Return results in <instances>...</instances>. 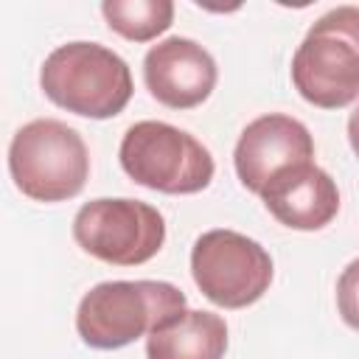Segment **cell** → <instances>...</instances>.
Masks as SVG:
<instances>
[{
  "mask_svg": "<svg viewBox=\"0 0 359 359\" xmlns=\"http://www.w3.org/2000/svg\"><path fill=\"white\" fill-rule=\"evenodd\" d=\"M185 303V294L168 280H104L81 297L76 331L95 351H118L149 337Z\"/></svg>",
  "mask_w": 359,
  "mask_h": 359,
  "instance_id": "6da1fadb",
  "label": "cell"
},
{
  "mask_svg": "<svg viewBox=\"0 0 359 359\" xmlns=\"http://www.w3.org/2000/svg\"><path fill=\"white\" fill-rule=\"evenodd\" d=\"M42 93L81 118H115L132 98L129 65L98 42H67L48 53L39 70Z\"/></svg>",
  "mask_w": 359,
  "mask_h": 359,
  "instance_id": "7a4b0ae2",
  "label": "cell"
},
{
  "mask_svg": "<svg viewBox=\"0 0 359 359\" xmlns=\"http://www.w3.org/2000/svg\"><path fill=\"white\" fill-rule=\"evenodd\" d=\"M292 84L320 109L359 98V6H337L309 28L292 59Z\"/></svg>",
  "mask_w": 359,
  "mask_h": 359,
  "instance_id": "3957f363",
  "label": "cell"
},
{
  "mask_svg": "<svg viewBox=\"0 0 359 359\" xmlns=\"http://www.w3.org/2000/svg\"><path fill=\"white\" fill-rule=\"evenodd\" d=\"M8 171L28 199L65 202L81 194L90 177V154L73 126L56 118H36L11 137Z\"/></svg>",
  "mask_w": 359,
  "mask_h": 359,
  "instance_id": "277c9868",
  "label": "cell"
},
{
  "mask_svg": "<svg viewBox=\"0 0 359 359\" xmlns=\"http://www.w3.org/2000/svg\"><path fill=\"white\" fill-rule=\"evenodd\" d=\"M121 168L143 188L160 194H196L213 180L210 151L185 129L163 121H137L118 149Z\"/></svg>",
  "mask_w": 359,
  "mask_h": 359,
  "instance_id": "5b68a950",
  "label": "cell"
},
{
  "mask_svg": "<svg viewBox=\"0 0 359 359\" xmlns=\"http://www.w3.org/2000/svg\"><path fill=\"white\" fill-rule=\"evenodd\" d=\"M76 244L115 266H137L154 258L165 241V219L157 208L140 199H93L73 219Z\"/></svg>",
  "mask_w": 359,
  "mask_h": 359,
  "instance_id": "8992f818",
  "label": "cell"
},
{
  "mask_svg": "<svg viewBox=\"0 0 359 359\" xmlns=\"http://www.w3.org/2000/svg\"><path fill=\"white\" fill-rule=\"evenodd\" d=\"M191 275L210 303L222 309H247L269 289L272 258L255 238L219 227L194 241Z\"/></svg>",
  "mask_w": 359,
  "mask_h": 359,
  "instance_id": "52a82bcc",
  "label": "cell"
},
{
  "mask_svg": "<svg viewBox=\"0 0 359 359\" xmlns=\"http://www.w3.org/2000/svg\"><path fill=\"white\" fill-rule=\"evenodd\" d=\"M311 157H314V140L309 129L297 118L280 112H269L250 121L238 135L233 151L236 174L241 185L252 194H261L266 182L283 168L311 163Z\"/></svg>",
  "mask_w": 359,
  "mask_h": 359,
  "instance_id": "ba28073f",
  "label": "cell"
},
{
  "mask_svg": "<svg viewBox=\"0 0 359 359\" xmlns=\"http://www.w3.org/2000/svg\"><path fill=\"white\" fill-rule=\"evenodd\" d=\"M219 79L213 56L188 36H168L146 50L143 81L171 109H191L208 101Z\"/></svg>",
  "mask_w": 359,
  "mask_h": 359,
  "instance_id": "9c48e42d",
  "label": "cell"
},
{
  "mask_svg": "<svg viewBox=\"0 0 359 359\" xmlns=\"http://www.w3.org/2000/svg\"><path fill=\"white\" fill-rule=\"evenodd\" d=\"M266 210L292 230H323L339 210V191L328 171L300 163L275 174L258 194Z\"/></svg>",
  "mask_w": 359,
  "mask_h": 359,
  "instance_id": "30bf717a",
  "label": "cell"
},
{
  "mask_svg": "<svg viewBox=\"0 0 359 359\" xmlns=\"http://www.w3.org/2000/svg\"><path fill=\"white\" fill-rule=\"evenodd\" d=\"M227 325L213 311L182 309L146 337V359H224Z\"/></svg>",
  "mask_w": 359,
  "mask_h": 359,
  "instance_id": "8fae6325",
  "label": "cell"
},
{
  "mask_svg": "<svg viewBox=\"0 0 359 359\" xmlns=\"http://www.w3.org/2000/svg\"><path fill=\"white\" fill-rule=\"evenodd\" d=\"M101 14L107 25L129 42H151L174 22L171 0H104Z\"/></svg>",
  "mask_w": 359,
  "mask_h": 359,
  "instance_id": "7c38bea8",
  "label": "cell"
},
{
  "mask_svg": "<svg viewBox=\"0 0 359 359\" xmlns=\"http://www.w3.org/2000/svg\"><path fill=\"white\" fill-rule=\"evenodd\" d=\"M337 309L345 325L359 331V258H353L337 278Z\"/></svg>",
  "mask_w": 359,
  "mask_h": 359,
  "instance_id": "4fadbf2b",
  "label": "cell"
},
{
  "mask_svg": "<svg viewBox=\"0 0 359 359\" xmlns=\"http://www.w3.org/2000/svg\"><path fill=\"white\" fill-rule=\"evenodd\" d=\"M348 140H351V149H353V154L359 157V107L351 112V118H348Z\"/></svg>",
  "mask_w": 359,
  "mask_h": 359,
  "instance_id": "5bb4252c",
  "label": "cell"
}]
</instances>
